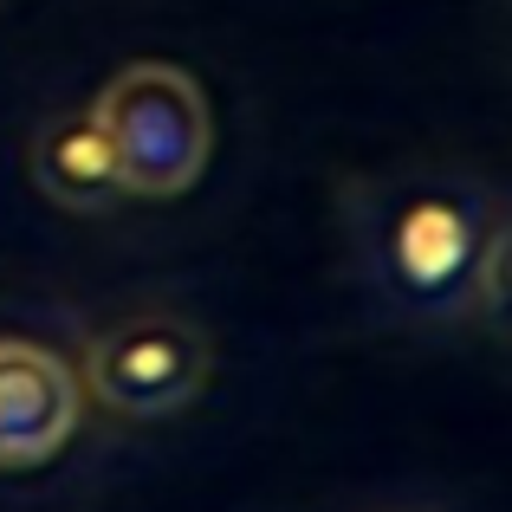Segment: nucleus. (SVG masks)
Listing matches in <instances>:
<instances>
[{"instance_id": "7ed1b4c3", "label": "nucleus", "mask_w": 512, "mask_h": 512, "mask_svg": "<svg viewBox=\"0 0 512 512\" xmlns=\"http://www.w3.org/2000/svg\"><path fill=\"white\" fill-rule=\"evenodd\" d=\"M78 428V376L33 338H0V467H46Z\"/></svg>"}, {"instance_id": "39448f33", "label": "nucleus", "mask_w": 512, "mask_h": 512, "mask_svg": "<svg viewBox=\"0 0 512 512\" xmlns=\"http://www.w3.org/2000/svg\"><path fill=\"white\" fill-rule=\"evenodd\" d=\"M33 182L46 201L72 214H91L117 195V175H111V150H104L91 111H72V117H52L33 143Z\"/></svg>"}, {"instance_id": "f257e3e1", "label": "nucleus", "mask_w": 512, "mask_h": 512, "mask_svg": "<svg viewBox=\"0 0 512 512\" xmlns=\"http://www.w3.org/2000/svg\"><path fill=\"white\" fill-rule=\"evenodd\" d=\"M91 124H98L104 150H111L117 195L137 201H169L201 182L214 150V111L201 85L182 65L137 59L91 98Z\"/></svg>"}, {"instance_id": "f03ea898", "label": "nucleus", "mask_w": 512, "mask_h": 512, "mask_svg": "<svg viewBox=\"0 0 512 512\" xmlns=\"http://www.w3.org/2000/svg\"><path fill=\"white\" fill-rule=\"evenodd\" d=\"M208 338L182 318H124L111 325L98 344L85 350V389L104 402L111 415H130V422H163V415H182L188 402L208 389Z\"/></svg>"}, {"instance_id": "423d86ee", "label": "nucleus", "mask_w": 512, "mask_h": 512, "mask_svg": "<svg viewBox=\"0 0 512 512\" xmlns=\"http://www.w3.org/2000/svg\"><path fill=\"white\" fill-rule=\"evenodd\" d=\"M480 299L493 305V312H506V221L487 227V240H480Z\"/></svg>"}, {"instance_id": "20e7f679", "label": "nucleus", "mask_w": 512, "mask_h": 512, "mask_svg": "<svg viewBox=\"0 0 512 512\" xmlns=\"http://www.w3.org/2000/svg\"><path fill=\"white\" fill-rule=\"evenodd\" d=\"M474 260H480V240L474 221L454 208L448 195H422L396 214L389 227V273L409 299H454V292H474Z\"/></svg>"}]
</instances>
